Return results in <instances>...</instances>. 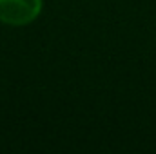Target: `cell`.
<instances>
[{
  "label": "cell",
  "mask_w": 156,
  "mask_h": 154,
  "mask_svg": "<svg viewBox=\"0 0 156 154\" xmlns=\"http://www.w3.org/2000/svg\"><path fill=\"white\" fill-rule=\"evenodd\" d=\"M44 0H0V24L24 27L33 24L42 13Z\"/></svg>",
  "instance_id": "1"
}]
</instances>
